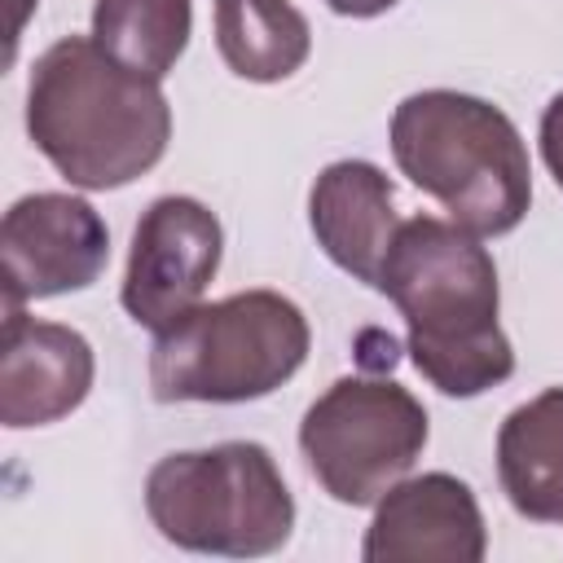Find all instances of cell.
Listing matches in <instances>:
<instances>
[{
    "label": "cell",
    "instance_id": "6da1fadb",
    "mask_svg": "<svg viewBox=\"0 0 563 563\" xmlns=\"http://www.w3.org/2000/svg\"><path fill=\"white\" fill-rule=\"evenodd\" d=\"M374 290L400 308L409 361L440 396L466 400L515 374V347L497 321V264L479 233L440 216L400 220Z\"/></svg>",
    "mask_w": 563,
    "mask_h": 563
},
{
    "label": "cell",
    "instance_id": "7a4b0ae2",
    "mask_svg": "<svg viewBox=\"0 0 563 563\" xmlns=\"http://www.w3.org/2000/svg\"><path fill=\"white\" fill-rule=\"evenodd\" d=\"M26 132L75 189L106 194L167 154L172 106L158 79L119 66L92 35H66L31 66Z\"/></svg>",
    "mask_w": 563,
    "mask_h": 563
},
{
    "label": "cell",
    "instance_id": "3957f363",
    "mask_svg": "<svg viewBox=\"0 0 563 563\" xmlns=\"http://www.w3.org/2000/svg\"><path fill=\"white\" fill-rule=\"evenodd\" d=\"M387 141L409 185L479 238L519 229L532 207L528 145L510 114L484 97L453 88L409 92L391 110Z\"/></svg>",
    "mask_w": 563,
    "mask_h": 563
},
{
    "label": "cell",
    "instance_id": "277c9868",
    "mask_svg": "<svg viewBox=\"0 0 563 563\" xmlns=\"http://www.w3.org/2000/svg\"><path fill=\"white\" fill-rule=\"evenodd\" d=\"M312 330L282 290H238L154 334L150 391L163 405H242L277 391L308 361Z\"/></svg>",
    "mask_w": 563,
    "mask_h": 563
},
{
    "label": "cell",
    "instance_id": "5b68a950",
    "mask_svg": "<svg viewBox=\"0 0 563 563\" xmlns=\"http://www.w3.org/2000/svg\"><path fill=\"white\" fill-rule=\"evenodd\" d=\"M145 515L163 541L224 559L273 554L295 532V497L255 440L158 457L145 475Z\"/></svg>",
    "mask_w": 563,
    "mask_h": 563
},
{
    "label": "cell",
    "instance_id": "8992f818",
    "mask_svg": "<svg viewBox=\"0 0 563 563\" xmlns=\"http://www.w3.org/2000/svg\"><path fill=\"white\" fill-rule=\"evenodd\" d=\"M427 435L422 400L396 378L369 374L330 383L299 422L303 462L339 506H374L413 471Z\"/></svg>",
    "mask_w": 563,
    "mask_h": 563
},
{
    "label": "cell",
    "instance_id": "52a82bcc",
    "mask_svg": "<svg viewBox=\"0 0 563 563\" xmlns=\"http://www.w3.org/2000/svg\"><path fill=\"white\" fill-rule=\"evenodd\" d=\"M224 229L216 211L189 194L154 198L128 246V268L119 286L123 312L145 330H167L189 308L202 303L211 277L220 273Z\"/></svg>",
    "mask_w": 563,
    "mask_h": 563
},
{
    "label": "cell",
    "instance_id": "ba28073f",
    "mask_svg": "<svg viewBox=\"0 0 563 563\" xmlns=\"http://www.w3.org/2000/svg\"><path fill=\"white\" fill-rule=\"evenodd\" d=\"M4 303L88 290L110 260V229L79 194H26L0 220Z\"/></svg>",
    "mask_w": 563,
    "mask_h": 563
},
{
    "label": "cell",
    "instance_id": "9c48e42d",
    "mask_svg": "<svg viewBox=\"0 0 563 563\" xmlns=\"http://www.w3.org/2000/svg\"><path fill=\"white\" fill-rule=\"evenodd\" d=\"M488 554V528L466 479L427 471L391 484L374 501V519L361 541L365 563H479Z\"/></svg>",
    "mask_w": 563,
    "mask_h": 563
},
{
    "label": "cell",
    "instance_id": "30bf717a",
    "mask_svg": "<svg viewBox=\"0 0 563 563\" xmlns=\"http://www.w3.org/2000/svg\"><path fill=\"white\" fill-rule=\"evenodd\" d=\"M92 378V343L79 330L62 321H35L22 312V303H4L0 422L9 431L62 422L88 400Z\"/></svg>",
    "mask_w": 563,
    "mask_h": 563
},
{
    "label": "cell",
    "instance_id": "8fae6325",
    "mask_svg": "<svg viewBox=\"0 0 563 563\" xmlns=\"http://www.w3.org/2000/svg\"><path fill=\"white\" fill-rule=\"evenodd\" d=\"M308 224L317 246L339 264L347 277L378 286L383 260L400 229L396 220V189L383 167L365 158H339L321 167L308 189Z\"/></svg>",
    "mask_w": 563,
    "mask_h": 563
},
{
    "label": "cell",
    "instance_id": "7c38bea8",
    "mask_svg": "<svg viewBox=\"0 0 563 563\" xmlns=\"http://www.w3.org/2000/svg\"><path fill=\"white\" fill-rule=\"evenodd\" d=\"M497 479L523 519L563 523V387H545L506 413L497 431Z\"/></svg>",
    "mask_w": 563,
    "mask_h": 563
},
{
    "label": "cell",
    "instance_id": "4fadbf2b",
    "mask_svg": "<svg viewBox=\"0 0 563 563\" xmlns=\"http://www.w3.org/2000/svg\"><path fill=\"white\" fill-rule=\"evenodd\" d=\"M216 48L238 79H290L312 53V26L290 0H216Z\"/></svg>",
    "mask_w": 563,
    "mask_h": 563
},
{
    "label": "cell",
    "instance_id": "5bb4252c",
    "mask_svg": "<svg viewBox=\"0 0 563 563\" xmlns=\"http://www.w3.org/2000/svg\"><path fill=\"white\" fill-rule=\"evenodd\" d=\"M194 31V0H97L92 40L128 70L158 79L180 62Z\"/></svg>",
    "mask_w": 563,
    "mask_h": 563
},
{
    "label": "cell",
    "instance_id": "9a60e30c",
    "mask_svg": "<svg viewBox=\"0 0 563 563\" xmlns=\"http://www.w3.org/2000/svg\"><path fill=\"white\" fill-rule=\"evenodd\" d=\"M537 141H541V163L550 167L554 185L563 189V92L550 97V106H545V114H541Z\"/></svg>",
    "mask_w": 563,
    "mask_h": 563
},
{
    "label": "cell",
    "instance_id": "2e32d148",
    "mask_svg": "<svg viewBox=\"0 0 563 563\" xmlns=\"http://www.w3.org/2000/svg\"><path fill=\"white\" fill-rule=\"evenodd\" d=\"M330 13H339V18H378V13H387V9H396L400 0H321Z\"/></svg>",
    "mask_w": 563,
    "mask_h": 563
},
{
    "label": "cell",
    "instance_id": "e0dca14e",
    "mask_svg": "<svg viewBox=\"0 0 563 563\" xmlns=\"http://www.w3.org/2000/svg\"><path fill=\"white\" fill-rule=\"evenodd\" d=\"M35 0H13V22H9V62H13V53H18V35H22V22H26V9H31Z\"/></svg>",
    "mask_w": 563,
    "mask_h": 563
}]
</instances>
